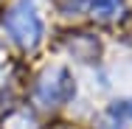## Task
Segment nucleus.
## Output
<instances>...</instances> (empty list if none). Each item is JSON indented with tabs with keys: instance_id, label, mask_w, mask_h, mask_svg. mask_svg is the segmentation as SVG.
I'll return each instance as SVG.
<instances>
[{
	"instance_id": "nucleus-1",
	"label": "nucleus",
	"mask_w": 132,
	"mask_h": 129,
	"mask_svg": "<svg viewBox=\"0 0 132 129\" xmlns=\"http://www.w3.org/2000/svg\"><path fill=\"white\" fill-rule=\"evenodd\" d=\"M9 28H11V31H14V37H20L26 45L37 42V37L42 34V25H39L37 14L28 8L26 3H20V6L9 14Z\"/></svg>"
}]
</instances>
